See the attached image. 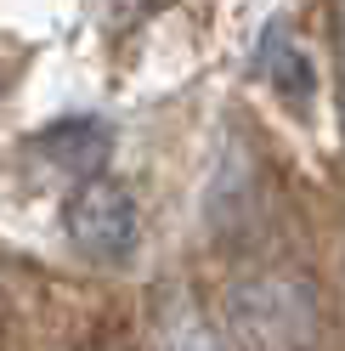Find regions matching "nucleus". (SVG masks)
Returning <instances> with one entry per match:
<instances>
[{"label": "nucleus", "instance_id": "nucleus-1", "mask_svg": "<svg viewBox=\"0 0 345 351\" xmlns=\"http://www.w3.org/2000/svg\"><path fill=\"white\" fill-rule=\"evenodd\" d=\"M227 335L238 351H311L317 295L294 272H255L227 289Z\"/></svg>", "mask_w": 345, "mask_h": 351}, {"label": "nucleus", "instance_id": "nucleus-2", "mask_svg": "<svg viewBox=\"0 0 345 351\" xmlns=\"http://www.w3.org/2000/svg\"><path fill=\"white\" fill-rule=\"evenodd\" d=\"M62 227H68V244L91 261H125L136 244V199L119 182H91L74 187L68 210H62Z\"/></svg>", "mask_w": 345, "mask_h": 351}, {"label": "nucleus", "instance_id": "nucleus-3", "mask_svg": "<svg viewBox=\"0 0 345 351\" xmlns=\"http://www.w3.org/2000/svg\"><path fill=\"white\" fill-rule=\"evenodd\" d=\"M255 74H261L272 85V97L294 108V114H311V97H317V74H311V57L306 46L294 40V29L283 23V17H272L261 46H255Z\"/></svg>", "mask_w": 345, "mask_h": 351}, {"label": "nucleus", "instance_id": "nucleus-4", "mask_svg": "<svg viewBox=\"0 0 345 351\" xmlns=\"http://www.w3.org/2000/svg\"><path fill=\"white\" fill-rule=\"evenodd\" d=\"M34 153L51 170H68V176H85V182H91L97 165L107 159V125L102 119H62V125L34 136Z\"/></svg>", "mask_w": 345, "mask_h": 351}, {"label": "nucleus", "instance_id": "nucleus-5", "mask_svg": "<svg viewBox=\"0 0 345 351\" xmlns=\"http://www.w3.org/2000/svg\"><path fill=\"white\" fill-rule=\"evenodd\" d=\"M164 351H221V340H215V328L192 306H176L164 317Z\"/></svg>", "mask_w": 345, "mask_h": 351}, {"label": "nucleus", "instance_id": "nucleus-6", "mask_svg": "<svg viewBox=\"0 0 345 351\" xmlns=\"http://www.w3.org/2000/svg\"><path fill=\"white\" fill-rule=\"evenodd\" d=\"M107 6H114V17H119V23H142V17L164 12L170 0H107Z\"/></svg>", "mask_w": 345, "mask_h": 351}, {"label": "nucleus", "instance_id": "nucleus-7", "mask_svg": "<svg viewBox=\"0 0 345 351\" xmlns=\"http://www.w3.org/2000/svg\"><path fill=\"white\" fill-rule=\"evenodd\" d=\"M334 34H340V108H345V0H334Z\"/></svg>", "mask_w": 345, "mask_h": 351}, {"label": "nucleus", "instance_id": "nucleus-8", "mask_svg": "<svg viewBox=\"0 0 345 351\" xmlns=\"http://www.w3.org/2000/svg\"><path fill=\"white\" fill-rule=\"evenodd\" d=\"M85 351H125V346H114V340H97V346H85Z\"/></svg>", "mask_w": 345, "mask_h": 351}]
</instances>
